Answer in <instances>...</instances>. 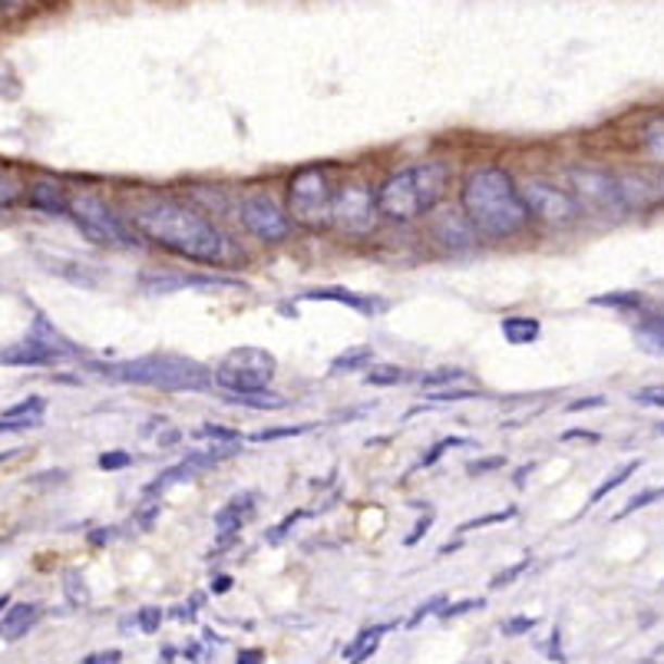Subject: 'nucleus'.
Instances as JSON below:
<instances>
[{"mask_svg":"<svg viewBox=\"0 0 664 664\" xmlns=\"http://www.w3.org/2000/svg\"><path fill=\"white\" fill-rule=\"evenodd\" d=\"M133 222L149 241L170 248V252H176L183 259H192V262H202V265H215V262L228 259L225 235L202 212H196L192 205L152 202V205L139 209Z\"/></svg>","mask_w":664,"mask_h":664,"instance_id":"1","label":"nucleus"},{"mask_svg":"<svg viewBox=\"0 0 664 664\" xmlns=\"http://www.w3.org/2000/svg\"><path fill=\"white\" fill-rule=\"evenodd\" d=\"M463 212L473 222V228L489 238H513L533 218L513 176L500 170V165L476 170L463 183Z\"/></svg>","mask_w":664,"mask_h":664,"instance_id":"2","label":"nucleus"},{"mask_svg":"<svg viewBox=\"0 0 664 664\" xmlns=\"http://www.w3.org/2000/svg\"><path fill=\"white\" fill-rule=\"evenodd\" d=\"M87 371L103 374L120 384H139V387H155V390H170V393H199L215 384V374L189 358H173V354H149L136 361H87Z\"/></svg>","mask_w":664,"mask_h":664,"instance_id":"3","label":"nucleus"},{"mask_svg":"<svg viewBox=\"0 0 664 664\" xmlns=\"http://www.w3.org/2000/svg\"><path fill=\"white\" fill-rule=\"evenodd\" d=\"M447 189V165L443 162H421L406 165V170L384 179V186L374 192L377 212L393 222H413L437 209Z\"/></svg>","mask_w":664,"mask_h":664,"instance_id":"4","label":"nucleus"},{"mask_svg":"<svg viewBox=\"0 0 664 664\" xmlns=\"http://www.w3.org/2000/svg\"><path fill=\"white\" fill-rule=\"evenodd\" d=\"M335 186H330V176L324 165H304L291 176L288 186V209L291 218L304 228H324L330 225V215H335Z\"/></svg>","mask_w":664,"mask_h":664,"instance_id":"5","label":"nucleus"},{"mask_svg":"<svg viewBox=\"0 0 664 664\" xmlns=\"http://www.w3.org/2000/svg\"><path fill=\"white\" fill-rule=\"evenodd\" d=\"M278 361L265 348H235L215 367V387L231 393H259L268 390L275 380Z\"/></svg>","mask_w":664,"mask_h":664,"instance_id":"6","label":"nucleus"},{"mask_svg":"<svg viewBox=\"0 0 664 664\" xmlns=\"http://www.w3.org/2000/svg\"><path fill=\"white\" fill-rule=\"evenodd\" d=\"M70 218L97 245H133L136 241V231L93 192L70 196Z\"/></svg>","mask_w":664,"mask_h":664,"instance_id":"7","label":"nucleus"},{"mask_svg":"<svg viewBox=\"0 0 664 664\" xmlns=\"http://www.w3.org/2000/svg\"><path fill=\"white\" fill-rule=\"evenodd\" d=\"M238 215H241V228L248 235H255L259 241H265V245H278V241H285L291 235L288 215L278 209L275 199H268L262 192L245 196L241 205H238Z\"/></svg>","mask_w":664,"mask_h":664,"instance_id":"8","label":"nucleus"},{"mask_svg":"<svg viewBox=\"0 0 664 664\" xmlns=\"http://www.w3.org/2000/svg\"><path fill=\"white\" fill-rule=\"evenodd\" d=\"M377 199L364 183H348L344 189L335 192V215H330V225H338L348 235H364L374 228L377 222Z\"/></svg>","mask_w":664,"mask_h":664,"instance_id":"9","label":"nucleus"},{"mask_svg":"<svg viewBox=\"0 0 664 664\" xmlns=\"http://www.w3.org/2000/svg\"><path fill=\"white\" fill-rule=\"evenodd\" d=\"M523 202H526L529 215L539 218V222H546V225H568V222H575V215H578L575 196H568V192H562L559 186L542 183V179H529V183L523 186Z\"/></svg>","mask_w":664,"mask_h":664,"instance_id":"10","label":"nucleus"},{"mask_svg":"<svg viewBox=\"0 0 664 664\" xmlns=\"http://www.w3.org/2000/svg\"><path fill=\"white\" fill-rule=\"evenodd\" d=\"M235 450H238V443H215V447H209V450L189 453L183 463H176V466H170L165 473H159V476L149 483L146 496H155V492H162V489H170L173 483H186V479L202 476L205 469H212L215 463H222V460H225V456H231Z\"/></svg>","mask_w":664,"mask_h":664,"instance_id":"11","label":"nucleus"},{"mask_svg":"<svg viewBox=\"0 0 664 664\" xmlns=\"http://www.w3.org/2000/svg\"><path fill=\"white\" fill-rule=\"evenodd\" d=\"M572 186H575L578 196H582V202H589L596 209H622V202H625L622 183L612 173H602V170H586V173L575 170Z\"/></svg>","mask_w":664,"mask_h":664,"instance_id":"12","label":"nucleus"},{"mask_svg":"<svg viewBox=\"0 0 664 664\" xmlns=\"http://www.w3.org/2000/svg\"><path fill=\"white\" fill-rule=\"evenodd\" d=\"M186 288L218 291V288H245V285L235 281V278H222V275H179V272L146 275V278H142V291H146V295H173V291H186Z\"/></svg>","mask_w":664,"mask_h":664,"instance_id":"13","label":"nucleus"},{"mask_svg":"<svg viewBox=\"0 0 664 664\" xmlns=\"http://www.w3.org/2000/svg\"><path fill=\"white\" fill-rule=\"evenodd\" d=\"M304 301H335V304H344L351 311H358L361 317H380L390 311V301L387 298H371V295H361V291H351L344 285H327V288H311L301 295Z\"/></svg>","mask_w":664,"mask_h":664,"instance_id":"14","label":"nucleus"},{"mask_svg":"<svg viewBox=\"0 0 664 664\" xmlns=\"http://www.w3.org/2000/svg\"><path fill=\"white\" fill-rule=\"evenodd\" d=\"M63 361H70V358L47 348L43 341H37L30 335L21 344L0 348V364H4V367H53V364H63Z\"/></svg>","mask_w":664,"mask_h":664,"instance_id":"15","label":"nucleus"},{"mask_svg":"<svg viewBox=\"0 0 664 664\" xmlns=\"http://www.w3.org/2000/svg\"><path fill=\"white\" fill-rule=\"evenodd\" d=\"M252 510H255V492H238V496H231V500L215 513V533H218V552L235 539V533L241 529V523L252 516Z\"/></svg>","mask_w":664,"mask_h":664,"instance_id":"16","label":"nucleus"},{"mask_svg":"<svg viewBox=\"0 0 664 664\" xmlns=\"http://www.w3.org/2000/svg\"><path fill=\"white\" fill-rule=\"evenodd\" d=\"M43 413H47V397L34 393L14 406H8L0 413V434H14V430H34L43 424Z\"/></svg>","mask_w":664,"mask_h":664,"instance_id":"17","label":"nucleus"},{"mask_svg":"<svg viewBox=\"0 0 664 664\" xmlns=\"http://www.w3.org/2000/svg\"><path fill=\"white\" fill-rule=\"evenodd\" d=\"M37 622H40V609L37 605H30V602L8 605L4 615H0V638H4V641H21Z\"/></svg>","mask_w":664,"mask_h":664,"instance_id":"18","label":"nucleus"},{"mask_svg":"<svg viewBox=\"0 0 664 664\" xmlns=\"http://www.w3.org/2000/svg\"><path fill=\"white\" fill-rule=\"evenodd\" d=\"M30 205L50 215H70V196L63 192V186H57L53 179H40L30 186Z\"/></svg>","mask_w":664,"mask_h":664,"instance_id":"19","label":"nucleus"},{"mask_svg":"<svg viewBox=\"0 0 664 664\" xmlns=\"http://www.w3.org/2000/svg\"><path fill=\"white\" fill-rule=\"evenodd\" d=\"M503 338L510 341V344H516V348H523V344H536L539 341V335H542V324L536 321V317H506L503 324Z\"/></svg>","mask_w":664,"mask_h":664,"instance_id":"20","label":"nucleus"},{"mask_svg":"<svg viewBox=\"0 0 664 664\" xmlns=\"http://www.w3.org/2000/svg\"><path fill=\"white\" fill-rule=\"evenodd\" d=\"M30 338H37V341H43L47 348H53V351H60V354H66V358H79V348L73 344V341H66L60 330L43 317V314H37L34 317V324H30Z\"/></svg>","mask_w":664,"mask_h":664,"instance_id":"21","label":"nucleus"},{"mask_svg":"<svg viewBox=\"0 0 664 664\" xmlns=\"http://www.w3.org/2000/svg\"><path fill=\"white\" fill-rule=\"evenodd\" d=\"M390 628H393V625H387V622H384V625H371V628H364V631L344 648V657H348V661H364V657H371V654L380 648V641H384V635H387Z\"/></svg>","mask_w":664,"mask_h":664,"instance_id":"22","label":"nucleus"},{"mask_svg":"<svg viewBox=\"0 0 664 664\" xmlns=\"http://www.w3.org/2000/svg\"><path fill=\"white\" fill-rule=\"evenodd\" d=\"M473 222L463 218V215H447L440 225H437V238L447 245V248H460V245H469L473 241Z\"/></svg>","mask_w":664,"mask_h":664,"instance_id":"23","label":"nucleus"},{"mask_svg":"<svg viewBox=\"0 0 664 664\" xmlns=\"http://www.w3.org/2000/svg\"><path fill=\"white\" fill-rule=\"evenodd\" d=\"M364 377H367L371 387H400V384H406L413 374H410L406 367H400V364H371Z\"/></svg>","mask_w":664,"mask_h":664,"instance_id":"24","label":"nucleus"},{"mask_svg":"<svg viewBox=\"0 0 664 664\" xmlns=\"http://www.w3.org/2000/svg\"><path fill=\"white\" fill-rule=\"evenodd\" d=\"M374 364V348H351L330 361V374H354Z\"/></svg>","mask_w":664,"mask_h":664,"instance_id":"25","label":"nucleus"},{"mask_svg":"<svg viewBox=\"0 0 664 664\" xmlns=\"http://www.w3.org/2000/svg\"><path fill=\"white\" fill-rule=\"evenodd\" d=\"M638 469H641V460H631V463L618 466L615 473H609V476H605V479H602V483L596 486V492H592V500H589V503L596 506L599 500H605V496H609L612 489H618V486H622L625 479H631V476H635Z\"/></svg>","mask_w":664,"mask_h":664,"instance_id":"26","label":"nucleus"},{"mask_svg":"<svg viewBox=\"0 0 664 664\" xmlns=\"http://www.w3.org/2000/svg\"><path fill=\"white\" fill-rule=\"evenodd\" d=\"M456 447H469V440L466 437H443L440 443H434L417 463H413V473H417V469H430V466H437L440 463V456L443 453H450V450H456Z\"/></svg>","mask_w":664,"mask_h":664,"instance_id":"27","label":"nucleus"},{"mask_svg":"<svg viewBox=\"0 0 664 664\" xmlns=\"http://www.w3.org/2000/svg\"><path fill=\"white\" fill-rule=\"evenodd\" d=\"M231 403H245V406H255V410H281L285 397L272 393V390H259V393H231Z\"/></svg>","mask_w":664,"mask_h":664,"instance_id":"28","label":"nucleus"},{"mask_svg":"<svg viewBox=\"0 0 664 664\" xmlns=\"http://www.w3.org/2000/svg\"><path fill=\"white\" fill-rule=\"evenodd\" d=\"M516 506H506V510H500V513H489V516H476V519H466L463 526H460V533H476V529H489V526H500V523H513L516 519Z\"/></svg>","mask_w":664,"mask_h":664,"instance_id":"29","label":"nucleus"},{"mask_svg":"<svg viewBox=\"0 0 664 664\" xmlns=\"http://www.w3.org/2000/svg\"><path fill=\"white\" fill-rule=\"evenodd\" d=\"M657 500H664V486H654V489L635 492L631 500L622 506V513H618L615 519H625V516H631V513H638V510H644V506H651V503H657Z\"/></svg>","mask_w":664,"mask_h":664,"instance_id":"30","label":"nucleus"},{"mask_svg":"<svg viewBox=\"0 0 664 664\" xmlns=\"http://www.w3.org/2000/svg\"><path fill=\"white\" fill-rule=\"evenodd\" d=\"M192 437H196V440H212V443H238V440H241L238 430L222 427V424H202Z\"/></svg>","mask_w":664,"mask_h":664,"instance_id":"31","label":"nucleus"},{"mask_svg":"<svg viewBox=\"0 0 664 664\" xmlns=\"http://www.w3.org/2000/svg\"><path fill=\"white\" fill-rule=\"evenodd\" d=\"M314 430V424H298V427H272V430H259L252 434V443H275V440H288V437H301Z\"/></svg>","mask_w":664,"mask_h":664,"instance_id":"32","label":"nucleus"},{"mask_svg":"<svg viewBox=\"0 0 664 664\" xmlns=\"http://www.w3.org/2000/svg\"><path fill=\"white\" fill-rule=\"evenodd\" d=\"M17 196H21V183H17V176H14V170H11V165L0 162V205H14Z\"/></svg>","mask_w":664,"mask_h":664,"instance_id":"33","label":"nucleus"},{"mask_svg":"<svg viewBox=\"0 0 664 664\" xmlns=\"http://www.w3.org/2000/svg\"><path fill=\"white\" fill-rule=\"evenodd\" d=\"M644 149L651 152V159L664 162V116H657V120L644 129Z\"/></svg>","mask_w":664,"mask_h":664,"instance_id":"34","label":"nucleus"},{"mask_svg":"<svg viewBox=\"0 0 664 664\" xmlns=\"http://www.w3.org/2000/svg\"><path fill=\"white\" fill-rule=\"evenodd\" d=\"M63 586H66V599H70L73 605H87L90 596H87V582H83V575H79V572L70 568V572L63 575Z\"/></svg>","mask_w":664,"mask_h":664,"instance_id":"35","label":"nucleus"},{"mask_svg":"<svg viewBox=\"0 0 664 664\" xmlns=\"http://www.w3.org/2000/svg\"><path fill=\"white\" fill-rule=\"evenodd\" d=\"M466 377V371L463 367H440V371H430V374H424L421 377V384H424V390L427 387H443V384H456V380H463Z\"/></svg>","mask_w":664,"mask_h":664,"instance_id":"36","label":"nucleus"},{"mask_svg":"<svg viewBox=\"0 0 664 664\" xmlns=\"http://www.w3.org/2000/svg\"><path fill=\"white\" fill-rule=\"evenodd\" d=\"M308 516H311L308 510H298V513L285 516V519H281V523L275 526V529H268V533H265L268 546H278V542H285V536H288V533H291V529H295V526H298L301 519H308Z\"/></svg>","mask_w":664,"mask_h":664,"instance_id":"37","label":"nucleus"},{"mask_svg":"<svg viewBox=\"0 0 664 664\" xmlns=\"http://www.w3.org/2000/svg\"><path fill=\"white\" fill-rule=\"evenodd\" d=\"M529 565H533V559H523V562H516L513 568H503L500 575H492V578H489V589L496 592V589H503V586H513L516 578H519Z\"/></svg>","mask_w":664,"mask_h":664,"instance_id":"38","label":"nucleus"},{"mask_svg":"<svg viewBox=\"0 0 664 664\" xmlns=\"http://www.w3.org/2000/svg\"><path fill=\"white\" fill-rule=\"evenodd\" d=\"M443 605H447V596H434L430 602H424V605H421L417 612L410 615L406 628H417V625H421L424 618H430V615H440V612H443Z\"/></svg>","mask_w":664,"mask_h":664,"instance_id":"39","label":"nucleus"},{"mask_svg":"<svg viewBox=\"0 0 664 664\" xmlns=\"http://www.w3.org/2000/svg\"><path fill=\"white\" fill-rule=\"evenodd\" d=\"M479 609H486V602H483V599H463V602L443 605L440 618H443V622H450V618H460V615H469V612H479Z\"/></svg>","mask_w":664,"mask_h":664,"instance_id":"40","label":"nucleus"},{"mask_svg":"<svg viewBox=\"0 0 664 664\" xmlns=\"http://www.w3.org/2000/svg\"><path fill=\"white\" fill-rule=\"evenodd\" d=\"M133 618H136V628L146 635H155L162 628V609H139Z\"/></svg>","mask_w":664,"mask_h":664,"instance_id":"41","label":"nucleus"},{"mask_svg":"<svg viewBox=\"0 0 664 664\" xmlns=\"http://www.w3.org/2000/svg\"><path fill=\"white\" fill-rule=\"evenodd\" d=\"M631 400H635V403H641V406H664V384L641 387V390H635V393H631Z\"/></svg>","mask_w":664,"mask_h":664,"instance_id":"42","label":"nucleus"},{"mask_svg":"<svg viewBox=\"0 0 664 664\" xmlns=\"http://www.w3.org/2000/svg\"><path fill=\"white\" fill-rule=\"evenodd\" d=\"M100 469H126V466H133V456L126 453V450H113V453H103L100 456V463H97Z\"/></svg>","mask_w":664,"mask_h":664,"instance_id":"43","label":"nucleus"},{"mask_svg":"<svg viewBox=\"0 0 664 664\" xmlns=\"http://www.w3.org/2000/svg\"><path fill=\"white\" fill-rule=\"evenodd\" d=\"M536 625H539V618H529V615H516V618L503 622V635L516 638V635H526V631H533Z\"/></svg>","mask_w":664,"mask_h":664,"instance_id":"44","label":"nucleus"},{"mask_svg":"<svg viewBox=\"0 0 664 664\" xmlns=\"http://www.w3.org/2000/svg\"><path fill=\"white\" fill-rule=\"evenodd\" d=\"M430 526H434V513H427V516H421V519H417V526H413V529L406 533V539H403V546H417V542L424 539V533H430Z\"/></svg>","mask_w":664,"mask_h":664,"instance_id":"45","label":"nucleus"},{"mask_svg":"<svg viewBox=\"0 0 664 664\" xmlns=\"http://www.w3.org/2000/svg\"><path fill=\"white\" fill-rule=\"evenodd\" d=\"M592 304H615V308H641L638 295H605V298H592Z\"/></svg>","mask_w":664,"mask_h":664,"instance_id":"46","label":"nucleus"},{"mask_svg":"<svg viewBox=\"0 0 664 664\" xmlns=\"http://www.w3.org/2000/svg\"><path fill=\"white\" fill-rule=\"evenodd\" d=\"M476 397V390H437V393H430L427 400H434V403H456V400H473Z\"/></svg>","mask_w":664,"mask_h":664,"instance_id":"47","label":"nucleus"},{"mask_svg":"<svg viewBox=\"0 0 664 664\" xmlns=\"http://www.w3.org/2000/svg\"><path fill=\"white\" fill-rule=\"evenodd\" d=\"M503 466H506L503 456H489V460H483V463H469L466 473H469V476H479V473H492V469H503Z\"/></svg>","mask_w":664,"mask_h":664,"instance_id":"48","label":"nucleus"},{"mask_svg":"<svg viewBox=\"0 0 664 664\" xmlns=\"http://www.w3.org/2000/svg\"><path fill=\"white\" fill-rule=\"evenodd\" d=\"M83 661H87V664H120L123 661V651H93V654H87V657H83Z\"/></svg>","mask_w":664,"mask_h":664,"instance_id":"49","label":"nucleus"},{"mask_svg":"<svg viewBox=\"0 0 664 664\" xmlns=\"http://www.w3.org/2000/svg\"><path fill=\"white\" fill-rule=\"evenodd\" d=\"M602 403H605V397H599V393H596V397H582V400H572V403H568L565 410L578 413V410H596V406H602Z\"/></svg>","mask_w":664,"mask_h":664,"instance_id":"50","label":"nucleus"},{"mask_svg":"<svg viewBox=\"0 0 664 664\" xmlns=\"http://www.w3.org/2000/svg\"><path fill=\"white\" fill-rule=\"evenodd\" d=\"M559 440H562V443H575V440H589V443H599L602 437H599V434H592V430H568V434H562Z\"/></svg>","mask_w":664,"mask_h":664,"instance_id":"51","label":"nucleus"},{"mask_svg":"<svg viewBox=\"0 0 664 664\" xmlns=\"http://www.w3.org/2000/svg\"><path fill=\"white\" fill-rule=\"evenodd\" d=\"M228 589H231V578H228V575H218V578H212V592H215V596H225Z\"/></svg>","mask_w":664,"mask_h":664,"instance_id":"52","label":"nucleus"},{"mask_svg":"<svg viewBox=\"0 0 664 664\" xmlns=\"http://www.w3.org/2000/svg\"><path fill=\"white\" fill-rule=\"evenodd\" d=\"M113 536H116V529H97V533L90 536V542H93V546H107Z\"/></svg>","mask_w":664,"mask_h":664,"instance_id":"53","label":"nucleus"},{"mask_svg":"<svg viewBox=\"0 0 664 664\" xmlns=\"http://www.w3.org/2000/svg\"><path fill=\"white\" fill-rule=\"evenodd\" d=\"M262 657H265L262 651H238L235 661H238V664H252V661H262Z\"/></svg>","mask_w":664,"mask_h":664,"instance_id":"54","label":"nucleus"},{"mask_svg":"<svg viewBox=\"0 0 664 664\" xmlns=\"http://www.w3.org/2000/svg\"><path fill=\"white\" fill-rule=\"evenodd\" d=\"M529 473H533V463H529V466H523V469L516 473V486H523V479H526Z\"/></svg>","mask_w":664,"mask_h":664,"instance_id":"55","label":"nucleus"},{"mask_svg":"<svg viewBox=\"0 0 664 664\" xmlns=\"http://www.w3.org/2000/svg\"><path fill=\"white\" fill-rule=\"evenodd\" d=\"M17 453H21V450H8V453H0V466H4L8 460H14Z\"/></svg>","mask_w":664,"mask_h":664,"instance_id":"56","label":"nucleus"},{"mask_svg":"<svg viewBox=\"0 0 664 664\" xmlns=\"http://www.w3.org/2000/svg\"><path fill=\"white\" fill-rule=\"evenodd\" d=\"M8 605H11V599H8V592H4V596H0V615H4Z\"/></svg>","mask_w":664,"mask_h":664,"instance_id":"57","label":"nucleus"}]
</instances>
